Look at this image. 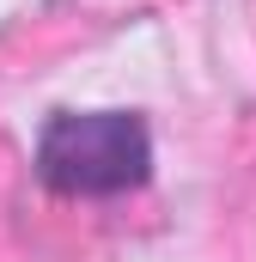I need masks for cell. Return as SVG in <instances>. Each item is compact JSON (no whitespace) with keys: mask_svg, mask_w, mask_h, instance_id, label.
<instances>
[{"mask_svg":"<svg viewBox=\"0 0 256 262\" xmlns=\"http://www.w3.org/2000/svg\"><path fill=\"white\" fill-rule=\"evenodd\" d=\"M153 171V140L140 116L98 110V116H55L37 140V177L55 195H122Z\"/></svg>","mask_w":256,"mask_h":262,"instance_id":"cell-1","label":"cell"}]
</instances>
